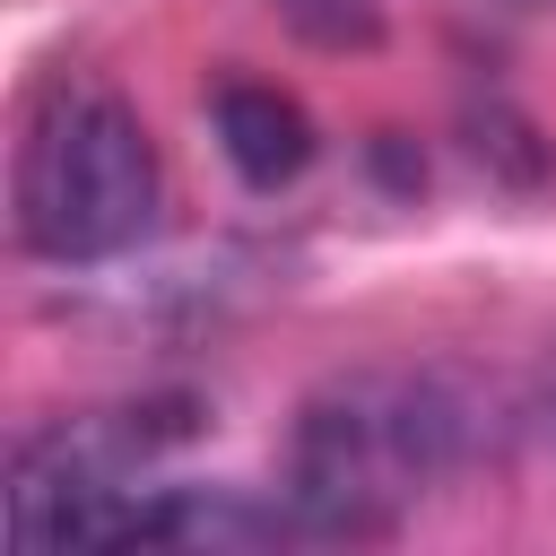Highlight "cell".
I'll return each mask as SVG.
<instances>
[{
    "instance_id": "cell-1",
    "label": "cell",
    "mask_w": 556,
    "mask_h": 556,
    "mask_svg": "<svg viewBox=\"0 0 556 556\" xmlns=\"http://www.w3.org/2000/svg\"><path fill=\"white\" fill-rule=\"evenodd\" d=\"M504 452L495 382L460 365L330 374L287 426V504L304 539H391L443 478Z\"/></svg>"
},
{
    "instance_id": "cell-2",
    "label": "cell",
    "mask_w": 556,
    "mask_h": 556,
    "mask_svg": "<svg viewBox=\"0 0 556 556\" xmlns=\"http://www.w3.org/2000/svg\"><path fill=\"white\" fill-rule=\"evenodd\" d=\"M156 226L148 122L87 78H61L17 139V243L35 261H113Z\"/></svg>"
},
{
    "instance_id": "cell-3",
    "label": "cell",
    "mask_w": 556,
    "mask_h": 556,
    "mask_svg": "<svg viewBox=\"0 0 556 556\" xmlns=\"http://www.w3.org/2000/svg\"><path fill=\"white\" fill-rule=\"evenodd\" d=\"M191 417L182 400H139V408H78L52 417L9 452V530L17 547H104V521L139 495L148 460L182 443Z\"/></svg>"
},
{
    "instance_id": "cell-4",
    "label": "cell",
    "mask_w": 556,
    "mask_h": 556,
    "mask_svg": "<svg viewBox=\"0 0 556 556\" xmlns=\"http://www.w3.org/2000/svg\"><path fill=\"white\" fill-rule=\"evenodd\" d=\"M217 148L252 191H278V182H295L313 165V122H304L295 96L235 78V87H217Z\"/></svg>"
},
{
    "instance_id": "cell-5",
    "label": "cell",
    "mask_w": 556,
    "mask_h": 556,
    "mask_svg": "<svg viewBox=\"0 0 556 556\" xmlns=\"http://www.w3.org/2000/svg\"><path fill=\"white\" fill-rule=\"evenodd\" d=\"M539 417H547V434H556V365H547V391H539Z\"/></svg>"
}]
</instances>
